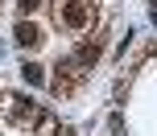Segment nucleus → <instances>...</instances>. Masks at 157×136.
Masks as SVG:
<instances>
[{"label": "nucleus", "instance_id": "nucleus-1", "mask_svg": "<svg viewBox=\"0 0 157 136\" xmlns=\"http://www.w3.org/2000/svg\"><path fill=\"white\" fill-rule=\"evenodd\" d=\"M87 21H91V8H87L83 0H71V4L62 8V25L66 29H83Z\"/></svg>", "mask_w": 157, "mask_h": 136}, {"label": "nucleus", "instance_id": "nucleus-2", "mask_svg": "<svg viewBox=\"0 0 157 136\" xmlns=\"http://www.w3.org/2000/svg\"><path fill=\"white\" fill-rule=\"evenodd\" d=\"M13 37H17V46H21V50H33V46H41V29H37L33 21H17Z\"/></svg>", "mask_w": 157, "mask_h": 136}, {"label": "nucleus", "instance_id": "nucleus-3", "mask_svg": "<svg viewBox=\"0 0 157 136\" xmlns=\"http://www.w3.org/2000/svg\"><path fill=\"white\" fill-rule=\"evenodd\" d=\"M95 58H99V41L91 37V41H83V46H78V62H83V66H91Z\"/></svg>", "mask_w": 157, "mask_h": 136}, {"label": "nucleus", "instance_id": "nucleus-4", "mask_svg": "<svg viewBox=\"0 0 157 136\" xmlns=\"http://www.w3.org/2000/svg\"><path fill=\"white\" fill-rule=\"evenodd\" d=\"M21 74H25V83H29V87H41V83H46L41 66H33V62H25V66H21Z\"/></svg>", "mask_w": 157, "mask_h": 136}, {"label": "nucleus", "instance_id": "nucleus-5", "mask_svg": "<svg viewBox=\"0 0 157 136\" xmlns=\"http://www.w3.org/2000/svg\"><path fill=\"white\" fill-rule=\"evenodd\" d=\"M17 4H21V13L29 17V13H37V8H41V0H17Z\"/></svg>", "mask_w": 157, "mask_h": 136}]
</instances>
